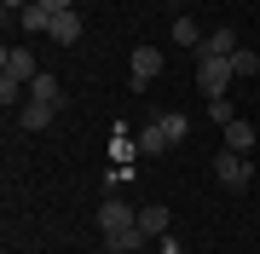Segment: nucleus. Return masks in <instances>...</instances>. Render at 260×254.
Segmentation results:
<instances>
[{"instance_id": "1", "label": "nucleus", "mask_w": 260, "mask_h": 254, "mask_svg": "<svg viewBox=\"0 0 260 254\" xmlns=\"http://www.w3.org/2000/svg\"><path fill=\"white\" fill-rule=\"evenodd\" d=\"M35 76H41V69H35V52H29V47H6V52H0V104L12 110V98H18Z\"/></svg>"}, {"instance_id": "2", "label": "nucleus", "mask_w": 260, "mask_h": 254, "mask_svg": "<svg viewBox=\"0 0 260 254\" xmlns=\"http://www.w3.org/2000/svg\"><path fill=\"white\" fill-rule=\"evenodd\" d=\"M237 81L232 58H197V87H203L208 98H225V87Z\"/></svg>"}, {"instance_id": "3", "label": "nucleus", "mask_w": 260, "mask_h": 254, "mask_svg": "<svg viewBox=\"0 0 260 254\" xmlns=\"http://www.w3.org/2000/svg\"><path fill=\"white\" fill-rule=\"evenodd\" d=\"M214 179H220L225 191H249L254 168H249V156H237V151H220V156H214Z\"/></svg>"}, {"instance_id": "4", "label": "nucleus", "mask_w": 260, "mask_h": 254, "mask_svg": "<svg viewBox=\"0 0 260 254\" xmlns=\"http://www.w3.org/2000/svg\"><path fill=\"white\" fill-rule=\"evenodd\" d=\"M99 226H104V237H116V231H127V226H139V214H133L121 197H104L99 202Z\"/></svg>"}, {"instance_id": "5", "label": "nucleus", "mask_w": 260, "mask_h": 254, "mask_svg": "<svg viewBox=\"0 0 260 254\" xmlns=\"http://www.w3.org/2000/svg\"><path fill=\"white\" fill-rule=\"evenodd\" d=\"M127 69H133V87H139V93H145V87H150V81L162 76V52H156V47H133Z\"/></svg>"}, {"instance_id": "6", "label": "nucleus", "mask_w": 260, "mask_h": 254, "mask_svg": "<svg viewBox=\"0 0 260 254\" xmlns=\"http://www.w3.org/2000/svg\"><path fill=\"white\" fill-rule=\"evenodd\" d=\"M47 35L58 41V47H75L81 41V12H52V29Z\"/></svg>"}, {"instance_id": "7", "label": "nucleus", "mask_w": 260, "mask_h": 254, "mask_svg": "<svg viewBox=\"0 0 260 254\" xmlns=\"http://www.w3.org/2000/svg\"><path fill=\"white\" fill-rule=\"evenodd\" d=\"M237 52V29H214V35H203V47H197V58H232Z\"/></svg>"}, {"instance_id": "8", "label": "nucleus", "mask_w": 260, "mask_h": 254, "mask_svg": "<svg viewBox=\"0 0 260 254\" xmlns=\"http://www.w3.org/2000/svg\"><path fill=\"white\" fill-rule=\"evenodd\" d=\"M29 98H35V104H52V110H64V87H58V76H35V81H29Z\"/></svg>"}, {"instance_id": "9", "label": "nucleus", "mask_w": 260, "mask_h": 254, "mask_svg": "<svg viewBox=\"0 0 260 254\" xmlns=\"http://www.w3.org/2000/svg\"><path fill=\"white\" fill-rule=\"evenodd\" d=\"M225 151H237V156L254 151V127L243 122V116H237V122H225Z\"/></svg>"}, {"instance_id": "10", "label": "nucleus", "mask_w": 260, "mask_h": 254, "mask_svg": "<svg viewBox=\"0 0 260 254\" xmlns=\"http://www.w3.org/2000/svg\"><path fill=\"white\" fill-rule=\"evenodd\" d=\"M52 116H58L52 104H35V98H29L23 110H18V127H29V133H41V127H52Z\"/></svg>"}, {"instance_id": "11", "label": "nucleus", "mask_w": 260, "mask_h": 254, "mask_svg": "<svg viewBox=\"0 0 260 254\" xmlns=\"http://www.w3.org/2000/svg\"><path fill=\"white\" fill-rule=\"evenodd\" d=\"M162 151H168L162 122H145V127H139V156H162Z\"/></svg>"}, {"instance_id": "12", "label": "nucleus", "mask_w": 260, "mask_h": 254, "mask_svg": "<svg viewBox=\"0 0 260 254\" xmlns=\"http://www.w3.org/2000/svg\"><path fill=\"white\" fill-rule=\"evenodd\" d=\"M168 220H174V214H168L162 202H150L145 214H139V231H145V237H168Z\"/></svg>"}, {"instance_id": "13", "label": "nucleus", "mask_w": 260, "mask_h": 254, "mask_svg": "<svg viewBox=\"0 0 260 254\" xmlns=\"http://www.w3.org/2000/svg\"><path fill=\"white\" fill-rule=\"evenodd\" d=\"M110 156H116V168H127V162L139 156V133H116V139H110Z\"/></svg>"}, {"instance_id": "14", "label": "nucleus", "mask_w": 260, "mask_h": 254, "mask_svg": "<svg viewBox=\"0 0 260 254\" xmlns=\"http://www.w3.org/2000/svg\"><path fill=\"white\" fill-rule=\"evenodd\" d=\"M18 23L29 29V35H47V29H52V12H47V6H41V0H35V6H29V12H18Z\"/></svg>"}, {"instance_id": "15", "label": "nucleus", "mask_w": 260, "mask_h": 254, "mask_svg": "<svg viewBox=\"0 0 260 254\" xmlns=\"http://www.w3.org/2000/svg\"><path fill=\"white\" fill-rule=\"evenodd\" d=\"M104 243H110V254H133L139 243H150V237L139 231V226H127V231H116V237H104Z\"/></svg>"}, {"instance_id": "16", "label": "nucleus", "mask_w": 260, "mask_h": 254, "mask_svg": "<svg viewBox=\"0 0 260 254\" xmlns=\"http://www.w3.org/2000/svg\"><path fill=\"white\" fill-rule=\"evenodd\" d=\"M156 122H162V133H168V144H179V139H185V133H191V116H179V110L156 116Z\"/></svg>"}, {"instance_id": "17", "label": "nucleus", "mask_w": 260, "mask_h": 254, "mask_svg": "<svg viewBox=\"0 0 260 254\" xmlns=\"http://www.w3.org/2000/svg\"><path fill=\"white\" fill-rule=\"evenodd\" d=\"M174 47H185V52H197V47H203V29H197L191 18H179V23H174Z\"/></svg>"}, {"instance_id": "18", "label": "nucleus", "mask_w": 260, "mask_h": 254, "mask_svg": "<svg viewBox=\"0 0 260 254\" xmlns=\"http://www.w3.org/2000/svg\"><path fill=\"white\" fill-rule=\"evenodd\" d=\"M232 69H237V81H249V76H260V52H249V47H237V52H232Z\"/></svg>"}, {"instance_id": "19", "label": "nucleus", "mask_w": 260, "mask_h": 254, "mask_svg": "<svg viewBox=\"0 0 260 254\" xmlns=\"http://www.w3.org/2000/svg\"><path fill=\"white\" fill-rule=\"evenodd\" d=\"M208 122H237V110H232V98H208Z\"/></svg>"}, {"instance_id": "20", "label": "nucleus", "mask_w": 260, "mask_h": 254, "mask_svg": "<svg viewBox=\"0 0 260 254\" xmlns=\"http://www.w3.org/2000/svg\"><path fill=\"white\" fill-rule=\"evenodd\" d=\"M29 6H35V0H0V12H6V18H12V12H29Z\"/></svg>"}, {"instance_id": "21", "label": "nucleus", "mask_w": 260, "mask_h": 254, "mask_svg": "<svg viewBox=\"0 0 260 254\" xmlns=\"http://www.w3.org/2000/svg\"><path fill=\"white\" fill-rule=\"evenodd\" d=\"M47 12H75V0H41Z\"/></svg>"}, {"instance_id": "22", "label": "nucleus", "mask_w": 260, "mask_h": 254, "mask_svg": "<svg viewBox=\"0 0 260 254\" xmlns=\"http://www.w3.org/2000/svg\"><path fill=\"white\" fill-rule=\"evenodd\" d=\"M162 254H179V243H174V237H162Z\"/></svg>"}]
</instances>
